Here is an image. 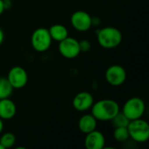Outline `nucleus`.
Returning <instances> with one entry per match:
<instances>
[{"instance_id":"f257e3e1","label":"nucleus","mask_w":149,"mask_h":149,"mask_svg":"<svg viewBox=\"0 0 149 149\" xmlns=\"http://www.w3.org/2000/svg\"><path fill=\"white\" fill-rule=\"evenodd\" d=\"M91 111L97 120L110 121L120 111V107L115 100L104 99L94 102L91 107Z\"/></svg>"},{"instance_id":"f03ea898","label":"nucleus","mask_w":149,"mask_h":149,"mask_svg":"<svg viewBox=\"0 0 149 149\" xmlns=\"http://www.w3.org/2000/svg\"><path fill=\"white\" fill-rule=\"evenodd\" d=\"M123 39L121 31L113 26H106L97 31L98 44L105 49L118 47Z\"/></svg>"},{"instance_id":"7ed1b4c3","label":"nucleus","mask_w":149,"mask_h":149,"mask_svg":"<svg viewBox=\"0 0 149 149\" xmlns=\"http://www.w3.org/2000/svg\"><path fill=\"white\" fill-rule=\"evenodd\" d=\"M127 130L129 138L138 143L146 142L149 138V125L142 118L130 120Z\"/></svg>"},{"instance_id":"20e7f679","label":"nucleus","mask_w":149,"mask_h":149,"mask_svg":"<svg viewBox=\"0 0 149 149\" xmlns=\"http://www.w3.org/2000/svg\"><path fill=\"white\" fill-rule=\"evenodd\" d=\"M52 39L47 28H37L31 34V44L32 48L38 52H45L52 45Z\"/></svg>"},{"instance_id":"39448f33","label":"nucleus","mask_w":149,"mask_h":149,"mask_svg":"<svg viewBox=\"0 0 149 149\" xmlns=\"http://www.w3.org/2000/svg\"><path fill=\"white\" fill-rule=\"evenodd\" d=\"M146 111V105L142 99L133 97L128 99L122 107V113L129 120L142 118Z\"/></svg>"},{"instance_id":"423d86ee","label":"nucleus","mask_w":149,"mask_h":149,"mask_svg":"<svg viewBox=\"0 0 149 149\" xmlns=\"http://www.w3.org/2000/svg\"><path fill=\"white\" fill-rule=\"evenodd\" d=\"M127 71L120 65H110L105 72L106 81L113 86H120L123 85L127 79Z\"/></svg>"},{"instance_id":"0eeeda50","label":"nucleus","mask_w":149,"mask_h":149,"mask_svg":"<svg viewBox=\"0 0 149 149\" xmlns=\"http://www.w3.org/2000/svg\"><path fill=\"white\" fill-rule=\"evenodd\" d=\"M70 22L72 26L80 32L87 31L93 26V17L85 10L74 11L71 16Z\"/></svg>"},{"instance_id":"6e6552de","label":"nucleus","mask_w":149,"mask_h":149,"mask_svg":"<svg viewBox=\"0 0 149 149\" xmlns=\"http://www.w3.org/2000/svg\"><path fill=\"white\" fill-rule=\"evenodd\" d=\"M58 43V52L64 58L72 59L79 55V44L76 38L68 36Z\"/></svg>"},{"instance_id":"1a4fd4ad","label":"nucleus","mask_w":149,"mask_h":149,"mask_svg":"<svg viewBox=\"0 0 149 149\" xmlns=\"http://www.w3.org/2000/svg\"><path fill=\"white\" fill-rule=\"evenodd\" d=\"M7 79L13 87V89H22L28 82V74L24 68L19 65L13 66L10 69Z\"/></svg>"},{"instance_id":"9d476101","label":"nucleus","mask_w":149,"mask_h":149,"mask_svg":"<svg viewBox=\"0 0 149 149\" xmlns=\"http://www.w3.org/2000/svg\"><path fill=\"white\" fill-rule=\"evenodd\" d=\"M93 103V96L92 93L86 91L78 93L72 100V106L74 109L79 112H86L91 109Z\"/></svg>"},{"instance_id":"9b49d317","label":"nucleus","mask_w":149,"mask_h":149,"mask_svg":"<svg viewBox=\"0 0 149 149\" xmlns=\"http://www.w3.org/2000/svg\"><path fill=\"white\" fill-rule=\"evenodd\" d=\"M84 144L86 149H103L106 145V139L101 132L95 129L86 134Z\"/></svg>"},{"instance_id":"f8f14e48","label":"nucleus","mask_w":149,"mask_h":149,"mask_svg":"<svg viewBox=\"0 0 149 149\" xmlns=\"http://www.w3.org/2000/svg\"><path fill=\"white\" fill-rule=\"evenodd\" d=\"M17 113V107L10 98L0 100V118L3 120L12 119Z\"/></svg>"},{"instance_id":"ddd939ff","label":"nucleus","mask_w":149,"mask_h":149,"mask_svg":"<svg viewBox=\"0 0 149 149\" xmlns=\"http://www.w3.org/2000/svg\"><path fill=\"white\" fill-rule=\"evenodd\" d=\"M97 121L98 120L94 118V116L92 113L91 114H84L79 120V122H78L79 129L80 130L81 133L86 134L96 129Z\"/></svg>"},{"instance_id":"4468645a","label":"nucleus","mask_w":149,"mask_h":149,"mask_svg":"<svg viewBox=\"0 0 149 149\" xmlns=\"http://www.w3.org/2000/svg\"><path fill=\"white\" fill-rule=\"evenodd\" d=\"M48 31H49L52 39L57 42H60L69 36L67 28L61 24H55L52 25L48 29Z\"/></svg>"},{"instance_id":"2eb2a0df","label":"nucleus","mask_w":149,"mask_h":149,"mask_svg":"<svg viewBox=\"0 0 149 149\" xmlns=\"http://www.w3.org/2000/svg\"><path fill=\"white\" fill-rule=\"evenodd\" d=\"M13 87L5 77H0V100L10 98L12 94Z\"/></svg>"},{"instance_id":"dca6fc26","label":"nucleus","mask_w":149,"mask_h":149,"mask_svg":"<svg viewBox=\"0 0 149 149\" xmlns=\"http://www.w3.org/2000/svg\"><path fill=\"white\" fill-rule=\"evenodd\" d=\"M0 144L4 149L12 148L16 143V136L13 133L7 132L0 134Z\"/></svg>"},{"instance_id":"f3484780","label":"nucleus","mask_w":149,"mask_h":149,"mask_svg":"<svg viewBox=\"0 0 149 149\" xmlns=\"http://www.w3.org/2000/svg\"><path fill=\"white\" fill-rule=\"evenodd\" d=\"M110 121H112V124L115 127H127V126L130 122V120L127 118V116L120 111Z\"/></svg>"},{"instance_id":"a211bd4d","label":"nucleus","mask_w":149,"mask_h":149,"mask_svg":"<svg viewBox=\"0 0 149 149\" xmlns=\"http://www.w3.org/2000/svg\"><path fill=\"white\" fill-rule=\"evenodd\" d=\"M113 138L118 142H125L129 139V134L127 127H115L113 131Z\"/></svg>"},{"instance_id":"6ab92c4d","label":"nucleus","mask_w":149,"mask_h":149,"mask_svg":"<svg viewBox=\"0 0 149 149\" xmlns=\"http://www.w3.org/2000/svg\"><path fill=\"white\" fill-rule=\"evenodd\" d=\"M79 49H80V52H87L90 51L91 49V43L86 40V39H83L81 41H79Z\"/></svg>"},{"instance_id":"aec40b11","label":"nucleus","mask_w":149,"mask_h":149,"mask_svg":"<svg viewBox=\"0 0 149 149\" xmlns=\"http://www.w3.org/2000/svg\"><path fill=\"white\" fill-rule=\"evenodd\" d=\"M5 10V5H4V1L0 0V16L4 12Z\"/></svg>"},{"instance_id":"412c9836","label":"nucleus","mask_w":149,"mask_h":149,"mask_svg":"<svg viewBox=\"0 0 149 149\" xmlns=\"http://www.w3.org/2000/svg\"><path fill=\"white\" fill-rule=\"evenodd\" d=\"M4 40V33H3V31L0 28V45L3 44Z\"/></svg>"},{"instance_id":"4be33fe9","label":"nucleus","mask_w":149,"mask_h":149,"mask_svg":"<svg viewBox=\"0 0 149 149\" xmlns=\"http://www.w3.org/2000/svg\"><path fill=\"white\" fill-rule=\"evenodd\" d=\"M3 127H4V125H3V120L0 118V134L3 133Z\"/></svg>"},{"instance_id":"5701e85b","label":"nucleus","mask_w":149,"mask_h":149,"mask_svg":"<svg viewBox=\"0 0 149 149\" xmlns=\"http://www.w3.org/2000/svg\"><path fill=\"white\" fill-rule=\"evenodd\" d=\"M0 149H4V148H3V146H2L1 144H0Z\"/></svg>"},{"instance_id":"b1692460","label":"nucleus","mask_w":149,"mask_h":149,"mask_svg":"<svg viewBox=\"0 0 149 149\" xmlns=\"http://www.w3.org/2000/svg\"><path fill=\"white\" fill-rule=\"evenodd\" d=\"M3 1H12V0H3Z\"/></svg>"}]
</instances>
